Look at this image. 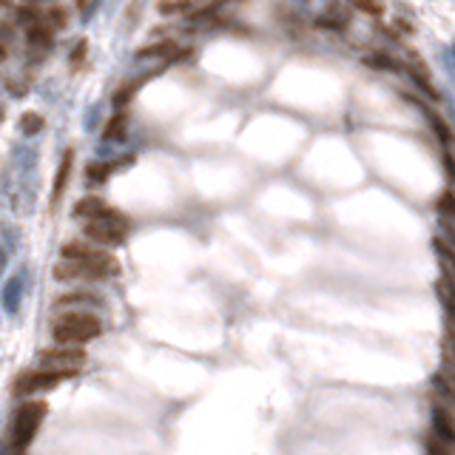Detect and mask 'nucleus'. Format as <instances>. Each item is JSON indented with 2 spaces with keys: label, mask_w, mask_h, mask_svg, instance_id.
Masks as SVG:
<instances>
[{
  "label": "nucleus",
  "mask_w": 455,
  "mask_h": 455,
  "mask_svg": "<svg viewBox=\"0 0 455 455\" xmlns=\"http://www.w3.org/2000/svg\"><path fill=\"white\" fill-rule=\"evenodd\" d=\"M77 304H100V299L88 293V291H75V293H63L57 302H55V310H63V307H71L77 310Z\"/></svg>",
  "instance_id": "nucleus-10"
},
{
  "label": "nucleus",
  "mask_w": 455,
  "mask_h": 455,
  "mask_svg": "<svg viewBox=\"0 0 455 455\" xmlns=\"http://www.w3.org/2000/svg\"><path fill=\"white\" fill-rule=\"evenodd\" d=\"M9 3H12V0H0V9H6Z\"/></svg>",
  "instance_id": "nucleus-26"
},
{
  "label": "nucleus",
  "mask_w": 455,
  "mask_h": 455,
  "mask_svg": "<svg viewBox=\"0 0 455 455\" xmlns=\"http://www.w3.org/2000/svg\"><path fill=\"white\" fill-rule=\"evenodd\" d=\"M66 20H68V14H66L63 6H49V9H46V26H49L52 32L55 29H63Z\"/></svg>",
  "instance_id": "nucleus-13"
},
{
  "label": "nucleus",
  "mask_w": 455,
  "mask_h": 455,
  "mask_svg": "<svg viewBox=\"0 0 455 455\" xmlns=\"http://www.w3.org/2000/svg\"><path fill=\"white\" fill-rule=\"evenodd\" d=\"M103 333L100 316L88 313V310H63L52 319V339L57 345H86L97 339Z\"/></svg>",
  "instance_id": "nucleus-1"
},
{
  "label": "nucleus",
  "mask_w": 455,
  "mask_h": 455,
  "mask_svg": "<svg viewBox=\"0 0 455 455\" xmlns=\"http://www.w3.org/2000/svg\"><path fill=\"white\" fill-rule=\"evenodd\" d=\"M139 88V80H131V83H126V86H119L117 91H114V106H126L131 97H134V91Z\"/></svg>",
  "instance_id": "nucleus-14"
},
{
  "label": "nucleus",
  "mask_w": 455,
  "mask_h": 455,
  "mask_svg": "<svg viewBox=\"0 0 455 455\" xmlns=\"http://www.w3.org/2000/svg\"><path fill=\"white\" fill-rule=\"evenodd\" d=\"M86 55H88V43H86V40H77L75 52H71V57H68V66H71V68H80L83 60H86Z\"/></svg>",
  "instance_id": "nucleus-19"
},
{
  "label": "nucleus",
  "mask_w": 455,
  "mask_h": 455,
  "mask_svg": "<svg viewBox=\"0 0 455 455\" xmlns=\"http://www.w3.org/2000/svg\"><path fill=\"white\" fill-rule=\"evenodd\" d=\"M350 3H353L356 9L367 12V14H381V3H378V0H350Z\"/></svg>",
  "instance_id": "nucleus-22"
},
{
  "label": "nucleus",
  "mask_w": 455,
  "mask_h": 455,
  "mask_svg": "<svg viewBox=\"0 0 455 455\" xmlns=\"http://www.w3.org/2000/svg\"><path fill=\"white\" fill-rule=\"evenodd\" d=\"M191 6V0H159V12L162 14H174V12H180V9H188Z\"/></svg>",
  "instance_id": "nucleus-21"
},
{
  "label": "nucleus",
  "mask_w": 455,
  "mask_h": 455,
  "mask_svg": "<svg viewBox=\"0 0 455 455\" xmlns=\"http://www.w3.org/2000/svg\"><path fill=\"white\" fill-rule=\"evenodd\" d=\"M71 162H75V151H66V157H63V162H60V171H57V180H55V200L63 197L66 180H68V171H71Z\"/></svg>",
  "instance_id": "nucleus-12"
},
{
  "label": "nucleus",
  "mask_w": 455,
  "mask_h": 455,
  "mask_svg": "<svg viewBox=\"0 0 455 455\" xmlns=\"http://www.w3.org/2000/svg\"><path fill=\"white\" fill-rule=\"evenodd\" d=\"M108 205L100 200V197H83L77 205H75V213L80 220H94V217H100V213H106Z\"/></svg>",
  "instance_id": "nucleus-9"
},
{
  "label": "nucleus",
  "mask_w": 455,
  "mask_h": 455,
  "mask_svg": "<svg viewBox=\"0 0 455 455\" xmlns=\"http://www.w3.org/2000/svg\"><path fill=\"white\" fill-rule=\"evenodd\" d=\"M433 433L438 436V438H444L447 444H452V438H455V427H452V416H449V410H438L433 413Z\"/></svg>",
  "instance_id": "nucleus-8"
},
{
  "label": "nucleus",
  "mask_w": 455,
  "mask_h": 455,
  "mask_svg": "<svg viewBox=\"0 0 455 455\" xmlns=\"http://www.w3.org/2000/svg\"><path fill=\"white\" fill-rule=\"evenodd\" d=\"M427 452H429V455H452V447H449L444 438H438V436L433 433V436L427 438Z\"/></svg>",
  "instance_id": "nucleus-17"
},
{
  "label": "nucleus",
  "mask_w": 455,
  "mask_h": 455,
  "mask_svg": "<svg viewBox=\"0 0 455 455\" xmlns=\"http://www.w3.org/2000/svg\"><path fill=\"white\" fill-rule=\"evenodd\" d=\"M83 233L91 239V242L106 245V248H114V245H123V242H126V236H128V220L123 217V213H117V211L108 208L106 213H100V217L86 220Z\"/></svg>",
  "instance_id": "nucleus-2"
},
{
  "label": "nucleus",
  "mask_w": 455,
  "mask_h": 455,
  "mask_svg": "<svg viewBox=\"0 0 455 455\" xmlns=\"http://www.w3.org/2000/svg\"><path fill=\"white\" fill-rule=\"evenodd\" d=\"M171 52H177V43H171V40H162V43L146 46V49L139 52V57H154V55H171Z\"/></svg>",
  "instance_id": "nucleus-15"
},
{
  "label": "nucleus",
  "mask_w": 455,
  "mask_h": 455,
  "mask_svg": "<svg viewBox=\"0 0 455 455\" xmlns=\"http://www.w3.org/2000/svg\"><path fill=\"white\" fill-rule=\"evenodd\" d=\"M60 256H63V259H71V262H91V265L119 268V262H117L108 251H103V248H97V245H91V242H66L63 251H60Z\"/></svg>",
  "instance_id": "nucleus-6"
},
{
  "label": "nucleus",
  "mask_w": 455,
  "mask_h": 455,
  "mask_svg": "<svg viewBox=\"0 0 455 455\" xmlns=\"http://www.w3.org/2000/svg\"><path fill=\"white\" fill-rule=\"evenodd\" d=\"M429 123H433V128L438 131V137H441V142H449V128H447V126L441 123V117H436V114H433V117H429Z\"/></svg>",
  "instance_id": "nucleus-23"
},
{
  "label": "nucleus",
  "mask_w": 455,
  "mask_h": 455,
  "mask_svg": "<svg viewBox=\"0 0 455 455\" xmlns=\"http://www.w3.org/2000/svg\"><path fill=\"white\" fill-rule=\"evenodd\" d=\"M63 378H68L66 373H55V370H37V373H23L12 393L14 396H29V393H37V390H55Z\"/></svg>",
  "instance_id": "nucleus-7"
},
{
  "label": "nucleus",
  "mask_w": 455,
  "mask_h": 455,
  "mask_svg": "<svg viewBox=\"0 0 455 455\" xmlns=\"http://www.w3.org/2000/svg\"><path fill=\"white\" fill-rule=\"evenodd\" d=\"M111 168L114 165H106V162H97V165H91V168L86 171V177L91 180V182H103L108 174H111Z\"/></svg>",
  "instance_id": "nucleus-20"
},
{
  "label": "nucleus",
  "mask_w": 455,
  "mask_h": 455,
  "mask_svg": "<svg viewBox=\"0 0 455 455\" xmlns=\"http://www.w3.org/2000/svg\"><path fill=\"white\" fill-rule=\"evenodd\" d=\"M126 134V114H114L111 123L106 128V139H114V137H123Z\"/></svg>",
  "instance_id": "nucleus-18"
},
{
  "label": "nucleus",
  "mask_w": 455,
  "mask_h": 455,
  "mask_svg": "<svg viewBox=\"0 0 455 455\" xmlns=\"http://www.w3.org/2000/svg\"><path fill=\"white\" fill-rule=\"evenodd\" d=\"M20 128L26 131V134H37V131L43 128V117H40V114H35V111L23 114V117H20Z\"/></svg>",
  "instance_id": "nucleus-16"
},
{
  "label": "nucleus",
  "mask_w": 455,
  "mask_h": 455,
  "mask_svg": "<svg viewBox=\"0 0 455 455\" xmlns=\"http://www.w3.org/2000/svg\"><path fill=\"white\" fill-rule=\"evenodd\" d=\"M86 358L88 353L80 347V345H57L52 350H46L40 356V367L43 370H55V373H77L83 365H86Z\"/></svg>",
  "instance_id": "nucleus-4"
},
{
  "label": "nucleus",
  "mask_w": 455,
  "mask_h": 455,
  "mask_svg": "<svg viewBox=\"0 0 455 455\" xmlns=\"http://www.w3.org/2000/svg\"><path fill=\"white\" fill-rule=\"evenodd\" d=\"M119 268H108V265H91V262H71L63 259L55 265V279L60 282H75V279H86V282H97V279H108L111 273H117Z\"/></svg>",
  "instance_id": "nucleus-5"
},
{
  "label": "nucleus",
  "mask_w": 455,
  "mask_h": 455,
  "mask_svg": "<svg viewBox=\"0 0 455 455\" xmlns=\"http://www.w3.org/2000/svg\"><path fill=\"white\" fill-rule=\"evenodd\" d=\"M46 413H49V404H46V401H35V398L23 401L17 407L14 427H12V441H14V449L17 452H23V449L32 444V438L37 436V429H40Z\"/></svg>",
  "instance_id": "nucleus-3"
},
{
  "label": "nucleus",
  "mask_w": 455,
  "mask_h": 455,
  "mask_svg": "<svg viewBox=\"0 0 455 455\" xmlns=\"http://www.w3.org/2000/svg\"><path fill=\"white\" fill-rule=\"evenodd\" d=\"M17 14H20V20H23V23H26V20H29V23H35V20H37V12H35L32 6H23Z\"/></svg>",
  "instance_id": "nucleus-25"
},
{
  "label": "nucleus",
  "mask_w": 455,
  "mask_h": 455,
  "mask_svg": "<svg viewBox=\"0 0 455 455\" xmlns=\"http://www.w3.org/2000/svg\"><path fill=\"white\" fill-rule=\"evenodd\" d=\"M26 37H29L32 46H40V49H49V46H52V29L46 26V23H40V20L29 23V26H26Z\"/></svg>",
  "instance_id": "nucleus-11"
},
{
  "label": "nucleus",
  "mask_w": 455,
  "mask_h": 455,
  "mask_svg": "<svg viewBox=\"0 0 455 455\" xmlns=\"http://www.w3.org/2000/svg\"><path fill=\"white\" fill-rule=\"evenodd\" d=\"M438 211L444 213V217H449V213H452V194H449V191H444V197L438 200Z\"/></svg>",
  "instance_id": "nucleus-24"
}]
</instances>
